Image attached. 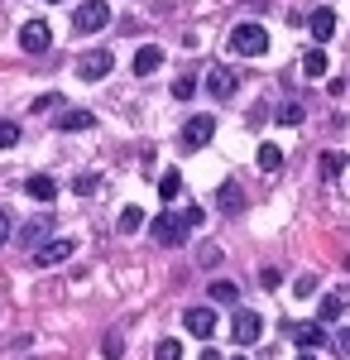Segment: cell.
<instances>
[{"label": "cell", "mask_w": 350, "mask_h": 360, "mask_svg": "<svg viewBox=\"0 0 350 360\" xmlns=\"http://www.w3.org/2000/svg\"><path fill=\"white\" fill-rule=\"evenodd\" d=\"M110 68H115V58H110L106 49H91V53L77 58V77H82V82H101Z\"/></svg>", "instance_id": "5b68a950"}, {"label": "cell", "mask_w": 350, "mask_h": 360, "mask_svg": "<svg viewBox=\"0 0 350 360\" xmlns=\"http://www.w3.org/2000/svg\"><path fill=\"white\" fill-rule=\"evenodd\" d=\"M58 106H63V96H58V91H44V96L34 101V115H44V111H58Z\"/></svg>", "instance_id": "83f0119b"}, {"label": "cell", "mask_w": 350, "mask_h": 360, "mask_svg": "<svg viewBox=\"0 0 350 360\" xmlns=\"http://www.w3.org/2000/svg\"><path fill=\"white\" fill-rule=\"evenodd\" d=\"M183 327H188L192 336H212L216 312H212V307H188V312H183Z\"/></svg>", "instance_id": "8fae6325"}, {"label": "cell", "mask_w": 350, "mask_h": 360, "mask_svg": "<svg viewBox=\"0 0 350 360\" xmlns=\"http://www.w3.org/2000/svg\"><path fill=\"white\" fill-rule=\"evenodd\" d=\"M159 63H163V49L159 44H144L135 53V77H149V72H159Z\"/></svg>", "instance_id": "9a60e30c"}, {"label": "cell", "mask_w": 350, "mask_h": 360, "mask_svg": "<svg viewBox=\"0 0 350 360\" xmlns=\"http://www.w3.org/2000/svg\"><path fill=\"white\" fill-rule=\"evenodd\" d=\"M235 82H240V77H235V72H231L226 63L207 68V91H212L216 101H231V96H235Z\"/></svg>", "instance_id": "52a82bcc"}, {"label": "cell", "mask_w": 350, "mask_h": 360, "mask_svg": "<svg viewBox=\"0 0 350 360\" xmlns=\"http://www.w3.org/2000/svg\"><path fill=\"white\" fill-rule=\"evenodd\" d=\"M254 164L264 168V173H278V168H283V149H278V144H259V159H254Z\"/></svg>", "instance_id": "d6986e66"}, {"label": "cell", "mask_w": 350, "mask_h": 360, "mask_svg": "<svg viewBox=\"0 0 350 360\" xmlns=\"http://www.w3.org/2000/svg\"><path fill=\"white\" fill-rule=\"evenodd\" d=\"M326 68H331V63H326V49H322V44H312L307 58H302V72H307V77H326Z\"/></svg>", "instance_id": "e0dca14e"}, {"label": "cell", "mask_w": 350, "mask_h": 360, "mask_svg": "<svg viewBox=\"0 0 350 360\" xmlns=\"http://www.w3.org/2000/svg\"><path fill=\"white\" fill-rule=\"evenodd\" d=\"M44 5H63V0H44Z\"/></svg>", "instance_id": "8d00e7d4"}, {"label": "cell", "mask_w": 350, "mask_h": 360, "mask_svg": "<svg viewBox=\"0 0 350 360\" xmlns=\"http://www.w3.org/2000/svg\"><path fill=\"white\" fill-rule=\"evenodd\" d=\"M212 135H216V120H212V115H192L188 125H183V144H188V149L212 144Z\"/></svg>", "instance_id": "ba28073f"}, {"label": "cell", "mask_w": 350, "mask_h": 360, "mask_svg": "<svg viewBox=\"0 0 350 360\" xmlns=\"http://www.w3.org/2000/svg\"><path fill=\"white\" fill-rule=\"evenodd\" d=\"M231 360H245V356H231Z\"/></svg>", "instance_id": "74e56055"}, {"label": "cell", "mask_w": 350, "mask_h": 360, "mask_svg": "<svg viewBox=\"0 0 350 360\" xmlns=\"http://www.w3.org/2000/svg\"><path fill=\"white\" fill-rule=\"evenodd\" d=\"M226 44H231V53H240V58H264L269 53V29L264 25H235Z\"/></svg>", "instance_id": "6da1fadb"}, {"label": "cell", "mask_w": 350, "mask_h": 360, "mask_svg": "<svg viewBox=\"0 0 350 360\" xmlns=\"http://www.w3.org/2000/svg\"><path fill=\"white\" fill-rule=\"evenodd\" d=\"M91 125H96V115L77 111V106H67V111L58 115V130H67V135H72V130H91Z\"/></svg>", "instance_id": "2e32d148"}, {"label": "cell", "mask_w": 350, "mask_h": 360, "mask_svg": "<svg viewBox=\"0 0 350 360\" xmlns=\"http://www.w3.org/2000/svg\"><path fill=\"white\" fill-rule=\"evenodd\" d=\"M101 351H106V360H120V356H125V341H120V336L110 332V336H106V346H101Z\"/></svg>", "instance_id": "4dcf8cb0"}, {"label": "cell", "mask_w": 350, "mask_h": 360, "mask_svg": "<svg viewBox=\"0 0 350 360\" xmlns=\"http://www.w3.org/2000/svg\"><path fill=\"white\" fill-rule=\"evenodd\" d=\"M202 360H221V356H216V351H202Z\"/></svg>", "instance_id": "d590c367"}, {"label": "cell", "mask_w": 350, "mask_h": 360, "mask_svg": "<svg viewBox=\"0 0 350 360\" xmlns=\"http://www.w3.org/2000/svg\"><path fill=\"white\" fill-rule=\"evenodd\" d=\"M297 360H317V351H302V356H297Z\"/></svg>", "instance_id": "e575fe53"}, {"label": "cell", "mask_w": 350, "mask_h": 360, "mask_svg": "<svg viewBox=\"0 0 350 360\" xmlns=\"http://www.w3.org/2000/svg\"><path fill=\"white\" fill-rule=\"evenodd\" d=\"M20 49H25L29 58H39V53H48L53 49V29L44 25V20H29L25 29H20Z\"/></svg>", "instance_id": "277c9868"}, {"label": "cell", "mask_w": 350, "mask_h": 360, "mask_svg": "<svg viewBox=\"0 0 350 360\" xmlns=\"http://www.w3.org/2000/svg\"><path fill=\"white\" fill-rule=\"evenodd\" d=\"M178 193H183V173H178V168H168V173L159 178V197H163V202H173Z\"/></svg>", "instance_id": "44dd1931"}, {"label": "cell", "mask_w": 350, "mask_h": 360, "mask_svg": "<svg viewBox=\"0 0 350 360\" xmlns=\"http://www.w3.org/2000/svg\"><path fill=\"white\" fill-rule=\"evenodd\" d=\"M72 240H39L34 245V264L39 269H53V264H63V259H72Z\"/></svg>", "instance_id": "8992f818"}, {"label": "cell", "mask_w": 350, "mask_h": 360, "mask_svg": "<svg viewBox=\"0 0 350 360\" xmlns=\"http://www.w3.org/2000/svg\"><path fill=\"white\" fill-rule=\"evenodd\" d=\"M307 29H312V44H326V39L336 34V10H331V5H322V10H312V20H307Z\"/></svg>", "instance_id": "30bf717a"}, {"label": "cell", "mask_w": 350, "mask_h": 360, "mask_svg": "<svg viewBox=\"0 0 350 360\" xmlns=\"http://www.w3.org/2000/svg\"><path fill=\"white\" fill-rule=\"evenodd\" d=\"M20 144V125L15 120H0V149H15Z\"/></svg>", "instance_id": "d4e9b609"}, {"label": "cell", "mask_w": 350, "mask_h": 360, "mask_svg": "<svg viewBox=\"0 0 350 360\" xmlns=\"http://www.w3.org/2000/svg\"><path fill=\"white\" fill-rule=\"evenodd\" d=\"M178 221H183V231H202V221H207V212H202V207H188V212H183Z\"/></svg>", "instance_id": "4316f807"}, {"label": "cell", "mask_w": 350, "mask_h": 360, "mask_svg": "<svg viewBox=\"0 0 350 360\" xmlns=\"http://www.w3.org/2000/svg\"><path fill=\"white\" fill-rule=\"evenodd\" d=\"M259 336H264V317H259V312H249V307H240V312H235V322H231V341H235V346H254Z\"/></svg>", "instance_id": "3957f363"}, {"label": "cell", "mask_w": 350, "mask_h": 360, "mask_svg": "<svg viewBox=\"0 0 350 360\" xmlns=\"http://www.w3.org/2000/svg\"><path fill=\"white\" fill-rule=\"evenodd\" d=\"M115 226H120V231H139V226H144V212H139V207H125Z\"/></svg>", "instance_id": "cb8c5ba5"}, {"label": "cell", "mask_w": 350, "mask_h": 360, "mask_svg": "<svg viewBox=\"0 0 350 360\" xmlns=\"http://www.w3.org/2000/svg\"><path fill=\"white\" fill-rule=\"evenodd\" d=\"M259 283H264V288H278L283 274H278V269H259Z\"/></svg>", "instance_id": "d6a6232c"}, {"label": "cell", "mask_w": 350, "mask_h": 360, "mask_svg": "<svg viewBox=\"0 0 350 360\" xmlns=\"http://www.w3.org/2000/svg\"><path fill=\"white\" fill-rule=\"evenodd\" d=\"M278 120H283V125H302V106H297V101H288V106L278 111Z\"/></svg>", "instance_id": "1f68e13d"}, {"label": "cell", "mask_w": 350, "mask_h": 360, "mask_svg": "<svg viewBox=\"0 0 350 360\" xmlns=\"http://www.w3.org/2000/svg\"><path fill=\"white\" fill-rule=\"evenodd\" d=\"M25 193L34 197V202H44V207H48V202H53V197H58V183H53V178H48V173H34V178H29V183H25Z\"/></svg>", "instance_id": "4fadbf2b"}, {"label": "cell", "mask_w": 350, "mask_h": 360, "mask_svg": "<svg viewBox=\"0 0 350 360\" xmlns=\"http://www.w3.org/2000/svg\"><path fill=\"white\" fill-rule=\"evenodd\" d=\"M5 240H10V217L0 212V245H5Z\"/></svg>", "instance_id": "836d02e7"}, {"label": "cell", "mask_w": 350, "mask_h": 360, "mask_svg": "<svg viewBox=\"0 0 350 360\" xmlns=\"http://www.w3.org/2000/svg\"><path fill=\"white\" fill-rule=\"evenodd\" d=\"M96 188H101V178H96V173H77V178H72V193H77V197H91Z\"/></svg>", "instance_id": "7402d4cb"}, {"label": "cell", "mask_w": 350, "mask_h": 360, "mask_svg": "<svg viewBox=\"0 0 350 360\" xmlns=\"http://www.w3.org/2000/svg\"><path fill=\"white\" fill-rule=\"evenodd\" d=\"M216 202H221V212H231V217H235V212H245V193H240V188H235V183H226Z\"/></svg>", "instance_id": "ac0fdd59"}, {"label": "cell", "mask_w": 350, "mask_h": 360, "mask_svg": "<svg viewBox=\"0 0 350 360\" xmlns=\"http://www.w3.org/2000/svg\"><path fill=\"white\" fill-rule=\"evenodd\" d=\"M341 317H346V298H341V293H326L322 303H317V322L331 327V322H341Z\"/></svg>", "instance_id": "5bb4252c"}, {"label": "cell", "mask_w": 350, "mask_h": 360, "mask_svg": "<svg viewBox=\"0 0 350 360\" xmlns=\"http://www.w3.org/2000/svg\"><path fill=\"white\" fill-rule=\"evenodd\" d=\"M293 346H302V351H317V346H326V327H322V322L293 327Z\"/></svg>", "instance_id": "7c38bea8"}, {"label": "cell", "mask_w": 350, "mask_h": 360, "mask_svg": "<svg viewBox=\"0 0 350 360\" xmlns=\"http://www.w3.org/2000/svg\"><path fill=\"white\" fill-rule=\"evenodd\" d=\"M154 360H183V341H159V351H154Z\"/></svg>", "instance_id": "603a6c76"}, {"label": "cell", "mask_w": 350, "mask_h": 360, "mask_svg": "<svg viewBox=\"0 0 350 360\" xmlns=\"http://www.w3.org/2000/svg\"><path fill=\"white\" fill-rule=\"evenodd\" d=\"M149 231H154V240H159V245H183V240H188V231H183L178 217H154Z\"/></svg>", "instance_id": "9c48e42d"}, {"label": "cell", "mask_w": 350, "mask_h": 360, "mask_svg": "<svg viewBox=\"0 0 350 360\" xmlns=\"http://www.w3.org/2000/svg\"><path fill=\"white\" fill-rule=\"evenodd\" d=\"M192 91H197V77H178V82H173V96H178V101H192Z\"/></svg>", "instance_id": "f1b7e54d"}, {"label": "cell", "mask_w": 350, "mask_h": 360, "mask_svg": "<svg viewBox=\"0 0 350 360\" xmlns=\"http://www.w3.org/2000/svg\"><path fill=\"white\" fill-rule=\"evenodd\" d=\"M44 236H48V221H29L25 226V240H29V245H39Z\"/></svg>", "instance_id": "f546056e"}, {"label": "cell", "mask_w": 350, "mask_h": 360, "mask_svg": "<svg viewBox=\"0 0 350 360\" xmlns=\"http://www.w3.org/2000/svg\"><path fill=\"white\" fill-rule=\"evenodd\" d=\"M341 168H346V154H336V149H331V154L322 159V173H326V178H341Z\"/></svg>", "instance_id": "484cf974"}, {"label": "cell", "mask_w": 350, "mask_h": 360, "mask_svg": "<svg viewBox=\"0 0 350 360\" xmlns=\"http://www.w3.org/2000/svg\"><path fill=\"white\" fill-rule=\"evenodd\" d=\"M106 25H110L106 0H82L77 15H72V29H77V34H96V29H106Z\"/></svg>", "instance_id": "7a4b0ae2"}, {"label": "cell", "mask_w": 350, "mask_h": 360, "mask_svg": "<svg viewBox=\"0 0 350 360\" xmlns=\"http://www.w3.org/2000/svg\"><path fill=\"white\" fill-rule=\"evenodd\" d=\"M212 303H240V283L216 278V283H212Z\"/></svg>", "instance_id": "ffe728a7"}]
</instances>
